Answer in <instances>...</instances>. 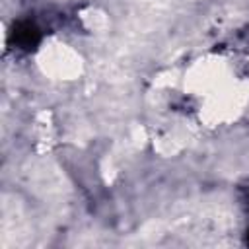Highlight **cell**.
Listing matches in <instances>:
<instances>
[{
	"mask_svg": "<svg viewBox=\"0 0 249 249\" xmlns=\"http://www.w3.org/2000/svg\"><path fill=\"white\" fill-rule=\"evenodd\" d=\"M35 64L43 76L54 82H74L84 74V56L80 51L56 37L47 39L39 47Z\"/></svg>",
	"mask_w": 249,
	"mask_h": 249,
	"instance_id": "1",
	"label": "cell"
},
{
	"mask_svg": "<svg viewBox=\"0 0 249 249\" xmlns=\"http://www.w3.org/2000/svg\"><path fill=\"white\" fill-rule=\"evenodd\" d=\"M233 70L230 62L218 54H206L196 58L181 76V84L187 93L198 97L200 101L226 84L233 80Z\"/></svg>",
	"mask_w": 249,
	"mask_h": 249,
	"instance_id": "2",
	"label": "cell"
},
{
	"mask_svg": "<svg viewBox=\"0 0 249 249\" xmlns=\"http://www.w3.org/2000/svg\"><path fill=\"white\" fill-rule=\"evenodd\" d=\"M78 19H80L82 27H84L88 33H93V35H103V33H107L109 27H111V18H109V14H107L101 6H95V4L84 6V8L78 12Z\"/></svg>",
	"mask_w": 249,
	"mask_h": 249,
	"instance_id": "3",
	"label": "cell"
}]
</instances>
